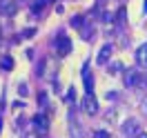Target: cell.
I'll use <instances>...</instances> for the list:
<instances>
[{"label":"cell","mask_w":147,"mask_h":138,"mask_svg":"<svg viewBox=\"0 0 147 138\" xmlns=\"http://www.w3.org/2000/svg\"><path fill=\"white\" fill-rule=\"evenodd\" d=\"M120 69H123V65H120V63H111L109 65V71H111V74H118Z\"/></svg>","instance_id":"cell-13"},{"label":"cell","mask_w":147,"mask_h":138,"mask_svg":"<svg viewBox=\"0 0 147 138\" xmlns=\"http://www.w3.org/2000/svg\"><path fill=\"white\" fill-rule=\"evenodd\" d=\"M83 83H85V94H94V76L87 65L83 67Z\"/></svg>","instance_id":"cell-8"},{"label":"cell","mask_w":147,"mask_h":138,"mask_svg":"<svg viewBox=\"0 0 147 138\" xmlns=\"http://www.w3.org/2000/svg\"><path fill=\"white\" fill-rule=\"evenodd\" d=\"M0 36H2V31H0Z\"/></svg>","instance_id":"cell-20"},{"label":"cell","mask_w":147,"mask_h":138,"mask_svg":"<svg viewBox=\"0 0 147 138\" xmlns=\"http://www.w3.org/2000/svg\"><path fill=\"white\" fill-rule=\"evenodd\" d=\"M80 31V36L85 38V40H92V36H94V27H92V22H85L83 20V27L78 29Z\"/></svg>","instance_id":"cell-10"},{"label":"cell","mask_w":147,"mask_h":138,"mask_svg":"<svg viewBox=\"0 0 147 138\" xmlns=\"http://www.w3.org/2000/svg\"><path fill=\"white\" fill-rule=\"evenodd\" d=\"M138 138H147V134H140V136H138Z\"/></svg>","instance_id":"cell-19"},{"label":"cell","mask_w":147,"mask_h":138,"mask_svg":"<svg viewBox=\"0 0 147 138\" xmlns=\"http://www.w3.org/2000/svg\"><path fill=\"white\" fill-rule=\"evenodd\" d=\"M94 138H109V134H107V131H96Z\"/></svg>","instance_id":"cell-16"},{"label":"cell","mask_w":147,"mask_h":138,"mask_svg":"<svg viewBox=\"0 0 147 138\" xmlns=\"http://www.w3.org/2000/svg\"><path fill=\"white\" fill-rule=\"evenodd\" d=\"M111 54H114V45H111V42H105V45L100 47L98 56H96V63L98 65H107L111 60Z\"/></svg>","instance_id":"cell-6"},{"label":"cell","mask_w":147,"mask_h":138,"mask_svg":"<svg viewBox=\"0 0 147 138\" xmlns=\"http://www.w3.org/2000/svg\"><path fill=\"white\" fill-rule=\"evenodd\" d=\"M83 111H85V114H89V116H96V114H98V100H96L94 94H85V98H83Z\"/></svg>","instance_id":"cell-5"},{"label":"cell","mask_w":147,"mask_h":138,"mask_svg":"<svg viewBox=\"0 0 147 138\" xmlns=\"http://www.w3.org/2000/svg\"><path fill=\"white\" fill-rule=\"evenodd\" d=\"M11 67H13V60H11V58H5V60H2V69H11Z\"/></svg>","instance_id":"cell-14"},{"label":"cell","mask_w":147,"mask_h":138,"mask_svg":"<svg viewBox=\"0 0 147 138\" xmlns=\"http://www.w3.org/2000/svg\"><path fill=\"white\" fill-rule=\"evenodd\" d=\"M140 109L147 114V98H143V100H140Z\"/></svg>","instance_id":"cell-17"},{"label":"cell","mask_w":147,"mask_h":138,"mask_svg":"<svg viewBox=\"0 0 147 138\" xmlns=\"http://www.w3.org/2000/svg\"><path fill=\"white\" fill-rule=\"evenodd\" d=\"M47 2H49V0H31V11H34V13H40V11L47 7Z\"/></svg>","instance_id":"cell-11"},{"label":"cell","mask_w":147,"mask_h":138,"mask_svg":"<svg viewBox=\"0 0 147 138\" xmlns=\"http://www.w3.org/2000/svg\"><path fill=\"white\" fill-rule=\"evenodd\" d=\"M120 134L127 138H134V136H140V120L136 118H129L123 123V127H120Z\"/></svg>","instance_id":"cell-3"},{"label":"cell","mask_w":147,"mask_h":138,"mask_svg":"<svg viewBox=\"0 0 147 138\" xmlns=\"http://www.w3.org/2000/svg\"><path fill=\"white\" fill-rule=\"evenodd\" d=\"M74 98H76V92H74V87H69V92H67V100L74 102Z\"/></svg>","instance_id":"cell-15"},{"label":"cell","mask_w":147,"mask_h":138,"mask_svg":"<svg viewBox=\"0 0 147 138\" xmlns=\"http://www.w3.org/2000/svg\"><path fill=\"white\" fill-rule=\"evenodd\" d=\"M56 54L60 56V58H65V56L71 54V40H69V36L63 34V31L56 36Z\"/></svg>","instance_id":"cell-2"},{"label":"cell","mask_w":147,"mask_h":138,"mask_svg":"<svg viewBox=\"0 0 147 138\" xmlns=\"http://www.w3.org/2000/svg\"><path fill=\"white\" fill-rule=\"evenodd\" d=\"M20 96H27V85H20Z\"/></svg>","instance_id":"cell-18"},{"label":"cell","mask_w":147,"mask_h":138,"mask_svg":"<svg viewBox=\"0 0 147 138\" xmlns=\"http://www.w3.org/2000/svg\"><path fill=\"white\" fill-rule=\"evenodd\" d=\"M38 102H40V109H45V105H47V92H38Z\"/></svg>","instance_id":"cell-12"},{"label":"cell","mask_w":147,"mask_h":138,"mask_svg":"<svg viewBox=\"0 0 147 138\" xmlns=\"http://www.w3.org/2000/svg\"><path fill=\"white\" fill-rule=\"evenodd\" d=\"M16 11H18V7L13 0H0V13L2 16H13Z\"/></svg>","instance_id":"cell-9"},{"label":"cell","mask_w":147,"mask_h":138,"mask_svg":"<svg viewBox=\"0 0 147 138\" xmlns=\"http://www.w3.org/2000/svg\"><path fill=\"white\" fill-rule=\"evenodd\" d=\"M125 85H127L129 89H134V87H140L143 85V76L140 71H136V67H131L125 71Z\"/></svg>","instance_id":"cell-4"},{"label":"cell","mask_w":147,"mask_h":138,"mask_svg":"<svg viewBox=\"0 0 147 138\" xmlns=\"http://www.w3.org/2000/svg\"><path fill=\"white\" fill-rule=\"evenodd\" d=\"M136 65L140 67V69H147V42H143V45L136 49Z\"/></svg>","instance_id":"cell-7"},{"label":"cell","mask_w":147,"mask_h":138,"mask_svg":"<svg viewBox=\"0 0 147 138\" xmlns=\"http://www.w3.org/2000/svg\"><path fill=\"white\" fill-rule=\"evenodd\" d=\"M31 129L36 136H45L47 129H49V120H47V114L45 111H38L36 116L31 118Z\"/></svg>","instance_id":"cell-1"}]
</instances>
